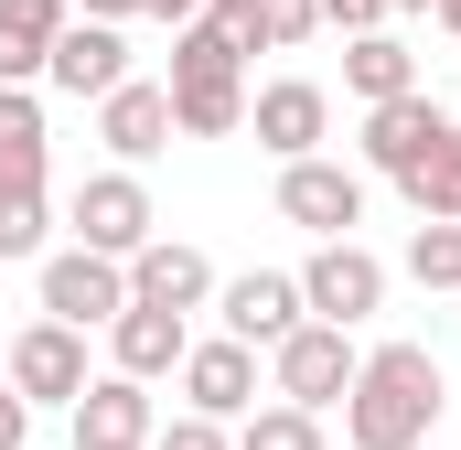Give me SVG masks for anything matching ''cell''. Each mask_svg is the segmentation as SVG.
<instances>
[{"label":"cell","mask_w":461,"mask_h":450,"mask_svg":"<svg viewBox=\"0 0 461 450\" xmlns=\"http://www.w3.org/2000/svg\"><path fill=\"white\" fill-rule=\"evenodd\" d=\"M440 408H451L440 354L429 343H375L344 386V450H429Z\"/></svg>","instance_id":"1"},{"label":"cell","mask_w":461,"mask_h":450,"mask_svg":"<svg viewBox=\"0 0 461 450\" xmlns=\"http://www.w3.org/2000/svg\"><path fill=\"white\" fill-rule=\"evenodd\" d=\"M161 97H172V140H236V129H247V43H236L215 11H204L194 32H172Z\"/></svg>","instance_id":"2"},{"label":"cell","mask_w":461,"mask_h":450,"mask_svg":"<svg viewBox=\"0 0 461 450\" xmlns=\"http://www.w3.org/2000/svg\"><path fill=\"white\" fill-rule=\"evenodd\" d=\"M290 279H301V311H312V322H333V333H354V322H375V311H386V257H375V247H354V236L312 247Z\"/></svg>","instance_id":"3"},{"label":"cell","mask_w":461,"mask_h":450,"mask_svg":"<svg viewBox=\"0 0 461 450\" xmlns=\"http://www.w3.org/2000/svg\"><path fill=\"white\" fill-rule=\"evenodd\" d=\"M65 225H76V247H86V257H118V268L161 236L150 183H140V172H86V183H76V204H65Z\"/></svg>","instance_id":"4"},{"label":"cell","mask_w":461,"mask_h":450,"mask_svg":"<svg viewBox=\"0 0 461 450\" xmlns=\"http://www.w3.org/2000/svg\"><path fill=\"white\" fill-rule=\"evenodd\" d=\"M354 364H365V354H354V333H333V322H301V333L268 354V397H279V408H312V418H322V408H344Z\"/></svg>","instance_id":"5"},{"label":"cell","mask_w":461,"mask_h":450,"mask_svg":"<svg viewBox=\"0 0 461 450\" xmlns=\"http://www.w3.org/2000/svg\"><path fill=\"white\" fill-rule=\"evenodd\" d=\"M0 386H11L22 408H76V397H86V333H65V322H22Z\"/></svg>","instance_id":"6"},{"label":"cell","mask_w":461,"mask_h":450,"mask_svg":"<svg viewBox=\"0 0 461 450\" xmlns=\"http://www.w3.org/2000/svg\"><path fill=\"white\" fill-rule=\"evenodd\" d=\"M118 311H129V268H118V257H86V247H54V257H43V322L97 333Z\"/></svg>","instance_id":"7"},{"label":"cell","mask_w":461,"mask_h":450,"mask_svg":"<svg viewBox=\"0 0 461 450\" xmlns=\"http://www.w3.org/2000/svg\"><path fill=\"white\" fill-rule=\"evenodd\" d=\"M215 311H226V343H247V354H279V343L312 322L290 268H247V279H215Z\"/></svg>","instance_id":"8"},{"label":"cell","mask_w":461,"mask_h":450,"mask_svg":"<svg viewBox=\"0 0 461 450\" xmlns=\"http://www.w3.org/2000/svg\"><path fill=\"white\" fill-rule=\"evenodd\" d=\"M247 129H258V150L290 172V161H322V129H333V97L312 86V76H279V86H258L247 97Z\"/></svg>","instance_id":"9"},{"label":"cell","mask_w":461,"mask_h":450,"mask_svg":"<svg viewBox=\"0 0 461 450\" xmlns=\"http://www.w3.org/2000/svg\"><path fill=\"white\" fill-rule=\"evenodd\" d=\"M451 129H461V118L440 108L429 86H419V97H397V108H365V172L408 183V172H419V161H429V150H440Z\"/></svg>","instance_id":"10"},{"label":"cell","mask_w":461,"mask_h":450,"mask_svg":"<svg viewBox=\"0 0 461 450\" xmlns=\"http://www.w3.org/2000/svg\"><path fill=\"white\" fill-rule=\"evenodd\" d=\"M247 408H258V354H247V343H194V354H183V418H215V429H236V418H247Z\"/></svg>","instance_id":"11"},{"label":"cell","mask_w":461,"mask_h":450,"mask_svg":"<svg viewBox=\"0 0 461 450\" xmlns=\"http://www.w3.org/2000/svg\"><path fill=\"white\" fill-rule=\"evenodd\" d=\"M129 301L183 322V311H204V301H215V257H204V247H183V236H150V247L129 257Z\"/></svg>","instance_id":"12"},{"label":"cell","mask_w":461,"mask_h":450,"mask_svg":"<svg viewBox=\"0 0 461 450\" xmlns=\"http://www.w3.org/2000/svg\"><path fill=\"white\" fill-rule=\"evenodd\" d=\"M279 215L312 225V236L333 247V236L365 225V172H344V161H290V172H279Z\"/></svg>","instance_id":"13"},{"label":"cell","mask_w":461,"mask_h":450,"mask_svg":"<svg viewBox=\"0 0 461 450\" xmlns=\"http://www.w3.org/2000/svg\"><path fill=\"white\" fill-rule=\"evenodd\" d=\"M65 418H76V450H150L161 440V408H150V386H129V375H86V397H76Z\"/></svg>","instance_id":"14"},{"label":"cell","mask_w":461,"mask_h":450,"mask_svg":"<svg viewBox=\"0 0 461 450\" xmlns=\"http://www.w3.org/2000/svg\"><path fill=\"white\" fill-rule=\"evenodd\" d=\"M43 86H65V97H118V86H129V32H108V22H65Z\"/></svg>","instance_id":"15"},{"label":"cell","mask_w":461,"mask_h":450,"mask_svg":"<svg viewBox=\"0 0 461 450\" xmlns=\"http://www.w3.org/2000/svg\"><path fill=\"white\" fill-rule=\"evenodd\" d=\"M97 140L118 150V172H140L150 150H172V97H161L150 76H129L118 97H97Z\"/></svg>","instance_id":"16"},{"label":"cell","mask_w":461,"mask_h":450,"mask_svg":"<svg viewBox=\"0 0 461 450\" xmlns=\"http://www.w3.org/2000/svg\"><path fill=\"white\" fill-rule=\"evenodd\" d=\"M183 354H194V333L172 322V311H118L108 322V375H129V386H150V375H183Z\"/></svg>","instance_id":"17"},{"label":"cell","mask_w":461,"mask_h":450,"mask_svg":"<svg viewBox=\"0 0 461 450\" xmlns=\"http://www.w3.org/2000/svg\"><path fill=\"white\" fill-rule=\"evenodd\" d=\"M65 22H76V0H0V86H32L54 65Z\"/></svg>","instance_id":"18"},{"label":"cell","mask_w":461,"mask_h":450,"mask_svg":"<svg viewBox=\"0 0 461 450\" xmlns=\"http://www.w3.org/2000/svg\"><path fill=\"white\" fill-rule=\"evenodd\" d=\"M215 22H226L247 54H301L312 32H322V0H204Z\"/></svg>","instance_id":"19"},{"label":"cell","mask_w":461,"mask_h":450,"mask_svg":"<svg viewBox=\"0 0 461 450\" xmlns=\"http://www.w3.org/2000/svg\"><path fill=\"white\" fill-rule=\"evenodd\" d=\"M344 86L365 108H397V97H419V54L397 32H365V43H344Z\"/></svg>","instance_id":"20"},{"label":"cell","mask_w":461,"mask_h":450,"mask_svg":"<svg viewBox=\"0 0 461 450\" xmlns=\"http://www.w3.org/2000/svg\"><path fill=\"white\" fill-rule=\"evenodd\" d=\"M0 183H43V97L0 86Z\"/></svg>","instance_id":"21"},{"label":"cell","mask_w":461,"mask_h":450,"mask_svg":"<svg viewBox=\"0 0 461 450\" xmlns=\"http://www.w3.org/2000/svg\"><path fill=\"white\" fill-rule=\"evenodd\" d=\"M397 194L419 204V225H461V129L419 161V172H408V183H397Z\"/></svg>","instance_id":"22"},{"label":"cell","mask_w":461,"mask_h":450,"mask_svg":"<svg viewBox=\"0 0 461 450\" xmlns=\"http://www.w3.org/2000/svg\"><path fill=\"white\" fill-rule=\"evenodd\" d=\"M236 450H333V440H322V418H312V408H279V397H268V408H247V418H236Z\"/></svg>","instance_id":"23"},{"label":"cell","mask_w":461,"mask_h":450,"mask_svg":"<svg viewBox=\"0 0 461 450\" xmlns=\"http://www.w3.org/2000/svg\"><path fill=\"white\" fill-rule=\"evenodd\" d=\"M43 236H54L43 183H0V257H43Z\"/></svg>","instance_id":"24"},{"label":"cell","mask_w":461,"mask_h":450,"mask_svg":"<svg viewBox=\"0 0 461 450\" xmlns=\"http://www.w3.org/2000/svg\"><path fill=\"white\" fill-rule=\"evenodd\" d=\"M408 279L419 290H461V225H419L408 236Z\"/></svg>","instance_id":"25"},{"label":"cell","mask_w":461,"mask_h":450,"mask_svg":"<svg viewBox=\"0 0 461 450\" xmlns=\"http://www.w3.org/2000/svg\"><path fill=\"white\" fill-rule=\"evenodd\" d=\"M150 450H236V429H215V418H161Z\"/></svg>","instance_id":"26"},{"label":"cell","mask_w":461,"mask_h":450,"mask_svg":"<svg viewBox=\"0 0 461 450\" xmlns=\"http://www.w3.org/2000/svg\"><path fill=\"white\" fill-rule=\"evenodd\" d=\"M322 22H333V32H354V43H365V32H386V0H322Z\"/></svg>","instance_id":"27"},{"label":"cell","mask_w":461,"mask_h":450,"mask_svg":"<svg viewBox=\"0 0 461 450\" xmlns=\"http://www.w3.org/2000/svg\"><path fill=\"white\" fill-rule=\"evenodd\" d=\"M22 440H32V408H22V397L0 386V450H22Z\"/></svg>","instance_id":"28"},{"label":"cell","mask_w":461,"mask_h":450,"mask_svg":"<svg viewBox=\"0 0 461 450\" xmlns=\"http://www.w3.org/2000/svg\"><path fill=\"white\" fill-rule=\"evenodd\" d=\"M76 22H108V32H129V22H140V0H76Z\"/></svg>","instance_id":"29"},{"label":"cell","mask_w":461,"mask_h":450,"mask_svg":"<svg viewBox=\"0 0 461 450\" xmlns=\"http://www.w3.org/2000/svg\"><path fill=\"white\" fill-rule=\"evenodd\" d=\"M140 11H150V22H172V32H194V22H204V0H140Z\"/></svg>","instance_id":"30"},{"label":"cell","mask_w":461,"mask_h":450,"mask_svg":"<svg viewBox=\"0 0 461 450\" xmlns=\"http://www.w3.org/2000/svg\"><path fill=\"white\" fill-rule=\"evenodd\" d=\"M397 11H440V0H386V22H397Z\"/></svg>","instance_id":"31"},{"label":"cell","mask_w":461,"mask_h":450,"mask_svg":"<svg viewBox=\"0 0 461 450\" xmlns=\"http://www.w3.org/2000/svg\"><path fill=\"white\" fill-rule=\"evenodd\" d=\"M440 22H451V32H461V0H440Z\"/></svg>","instance_id":"32"}]
</instances>
